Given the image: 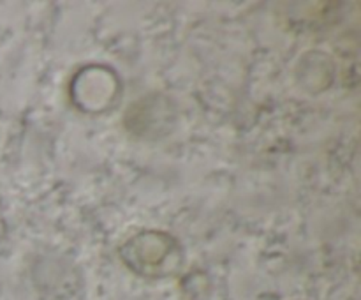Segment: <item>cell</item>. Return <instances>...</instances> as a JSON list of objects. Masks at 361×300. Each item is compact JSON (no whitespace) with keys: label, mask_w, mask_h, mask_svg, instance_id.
Wrapping results in <instances>:
<instances>
[{"label":"cell","mask_w":361,"mask_h":300,"mask_svg":"<svg viewBox=\"0 0 361 300\" xmlns=\"http://www.w3.org/2000/svg\"><path fill=\"white\" fill-rule=\"evenodd\" d=\"M126 263L145 277H166L178 270V246L166 235H148L134 239L122 251Z\"/></svg>","instance_id":"6da1fadb"}]
</instances>
